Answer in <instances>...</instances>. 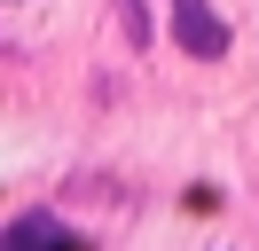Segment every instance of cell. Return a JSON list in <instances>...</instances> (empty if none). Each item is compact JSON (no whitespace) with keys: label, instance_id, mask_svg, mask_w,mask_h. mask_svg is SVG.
Here are the masks:
<instances>
[{"label":"cell","instance_id":"6da1fadb","mask_svg":"<svg viewBox=\"0 0 259 251\" xmlns=\"http://www.w3.org/2000/svg\"><path fill=\"white\" fill-rule=\"evenodd\" d=\"M0 251H79V235H63L48 212L16 220V228H0Z\"/></svg>","mask_w":259,"mask_h":251},{"label":"cell","instance_id":"7a4b0ae2","mask_svg":"<svg viewBox=\"0 0 259 251\" xmlns=\"http://www.w3.org/2000/svg\"><path fill=\"white\" fill-rule=\"evenodd\" d=\"M173 31H181V47H196V55H220V47H228V31L212 24V16L196 8V0H181V16H173Z\"/></svg>","mask_w":259,"mask_h":251}]
</instances>
